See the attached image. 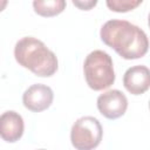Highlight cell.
Wrapping results in <instances>:
<instances>
[{
	"mask_svg": "<svg viewBox=\"0 0 150 150\" xmlns=\"http://www.w3.org/2000/svg\"><path fill=\"white\" fill-rule=\"evenodd\" d=\"M101 40L125 60H136L144 56L149 49L145 32L127 21L112 19L107 21L100 30Z\"/></svg>",
	"mask_w": 150,
	"mask_h": 150,
	"instance_id": "cell-1",
	"label": "cell"
},
{
	"mask_svg": "<svg viewBox=\"0 0 150 150\" xmlns=\"http://www.w3.org/2000/svg\"><path fill=\"white\" fill-rule=\"evenodd\" d=\"M14 57L23 68L40 77H49L59 67L57 57L41 40L33 36L20 39L14 47Z\"/></svg>",
	"mask_w": 150,
	"mask_h": 150,
	"instance_id": "cell-2",
	"label": "cell"
},
{
	"mask_svg": "<svg viewBox=\"0 0 150 150\" xmlns=\"http://www.w3.org/2000/svg\"><path fill=\"white\" fill-rule=\"evenodd\" d=\"M84 79L93 90H103L115 82L114 63L110 55L96 49L89 53L83 63Z\"/></svg>",
	"mask_w": 150,
	"mask_h": 150,
	"instance_id": "cell-3",
	"label": "cell"
},
{
	"mask_svg": "<svg viewBox=\"0 0 150 150\" xmlns=\"http://www.w3.org/2000/svg\"><path fill=\"white\" fill-rule=\"evenodd\" d=\"M102 136V125L94 116L80 117L70 130V141L76 150H94L100 145Z\"/></svg>",
	"mask_w": 150,
	"mask_h": 150,
	"instance_id": "cell-4",
	"label": "cell"
},
{
	"mask_svg": "<svg viewBox=\"0 0 150 150\" xmlns=\"http://www.w3.org/2000/svg\"><path fill=\"white\" fill-rule=\"evenodd\" d=\"M128 108L127 96L118 89L104 91L97 97L98 111L109 120H116L123 116Z\"/></svg>",
	"mask_w": 150,
	"mask_h": 150,
	"instance_id": "cell-5",
	"label": "cell"
},
{
	"mask_svg": "<svg viewBox=\"0 0 150 150\" xmlns=\"http://www.w3.org/2000/svg\"><path fill=\"white\" fill-rule=\"evenodd\" d=\"M53 98L54 93L50 87L42 83H36L26 89L22 95V103L28 110L40 112L50 107Z\"/></svg>",
	"mask_w": 150,
	"mask_h": 150,
	"instance_id": "cell-6",
	"label": "cell"
},
{
	"mask_svg": "<svg viewBox=\"0 0 150 150\" xmlns=\"http://www.w3.org/2000/svg\"><path fill=\"white\" fill-rule=\"evenodd\" d=\"M123 86L132 95L144 94L150 88V69L142 64L128 68L123 75Z\"/></svg>",
	"mask_w": 150,
	"mask_h": 150,
	"instance_id": "cell-7",
	"label": "cell"
},
{
	"mask_svg": "<svg viewBox=\"0 0 150 150\" xmlns=\"http://www.w3.org/2000/svg\"><path fill=\"white\" fill-rule=\"evenodd\" d=\"M25 123L20 114L13 110L2 112L0 116V135L8 143H14L23 135Z\"/></svg>",
	"mask_w": 150,
	"mask_h": 150,
	"instance_id": "cell-8",
	"label": "cell"
},
{
	"mask_svg": "<svg viewBox=\"0 0 150 150\" xmlns=\"http://www.w3.org/2000/svg\"><path fill=\"white\" fill-rule=\"evenodd\" d=\"M33 7L36 14L41 16H55L63 12L66 8V1L64 0H35L33 1Z\"/></svg>",
	"mask_w": 150,
	"mask_h": 150,
	"instance_id": "cell-9",
	"label": "cell"
},
{
	"mask_svg": "<svg viewBox=\"0 0 150 150\" xmlns=\"http://www.w3.org/2000/svg\"><path fill=\"white\" fill-rule=\"evenodd\" d=\"M105 4L110 11L118 12V13H125L139 6L142 4V0H107Z\"/></svg>",
	"mask_w": 150,
	"mask_h": 150,
	"instance_id": "cell-10",
	"label": "cell"
},
{
	"mask_svg": "<svg viewBox=\"0 0 150 150\" xmlns=\"http://www.w3.org/2000/svg\"><path fill=\"white\" fill-rule=\"evenodd\" d=\"M73 4L75 5V6H77L80 9H83V11H89L91 7H94L96 4H97V1H73Z\"/></svg>",
	"mask_w": 150,
	"mask_h": 150,
	"instance_id": "cell-11",
	"label": "cell"
},
{
	"mask_svg": "<svg viewBox=\"0 0 150 150\" xmlns=\"http://www.w3.org/2000/svg\"><path fill=\"white\" fill-rule=\"evenodd\" d=\"M148 25H149V28H150V13H149V18H148Z\"/></svg>",
	"mask_w": 150,
	"mask_h": 150,
	"instance_id": "cell-12",
	"label": "cell"
},
{
	"mask_svg": "<svg viewBox=\"0 0 150 150\" xmlns=\"http://www.w3.org/2000/svg\"><path fill=\"white\" fill-rule=\"evenodd\" d=\"M39 150H46V149H39Z\"/></svg>",
	"mask_w": 150,
	"mask_h": 150,
	"instance_id": "cell-13",
	"label": "cell"
},
{
	"mask_svg": "<svg viewBox=\"0 0 150 150\" xmlns=\"http://www.w3.org/2000/svg\"><path fill=\"white\" fill-rule=\"evenodd\" d=\"M149 109H150V102H149Z\"/></svg>",
	"mask_w": 150,
	"mask_h": 150,
	"instance_id": "cell-14",
	"label": "cell"
}]
</instances>
